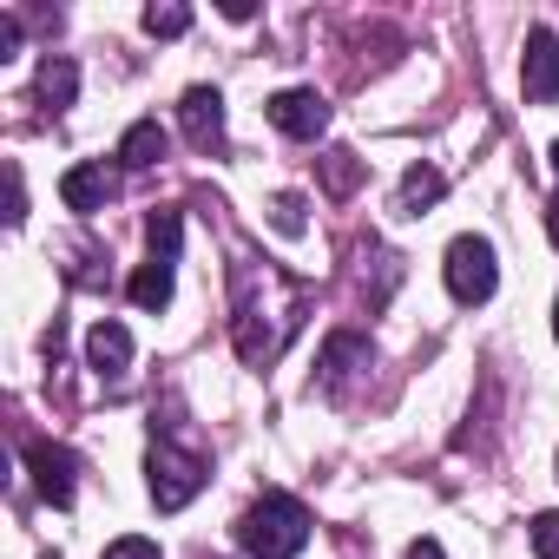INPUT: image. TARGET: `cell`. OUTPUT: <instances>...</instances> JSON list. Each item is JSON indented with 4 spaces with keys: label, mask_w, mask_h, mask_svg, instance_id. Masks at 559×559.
<instances>
[{
    "label": "cell",
    "mask_w": 559,
    "mask_h": 559,
    "mask_svg": "<svg viewBox=\"0 0 559 559\" xmlns=\"http://www.w3.org/2000/svg\"><path fill=\"white\" fill-rule=\"evenodd\" d=\"M304 317H310V290L290 270H276L270 257L230 263V343H237L243 369H270L304 330Z\"/></svg>",
    "instance_id": "1"
},
{
    "label": "cell",
    "mask_w": 559,
    "mask_h": 559,
    "mask_svg": "<svg viewBox=\"0 0 559 559\" xmlns=\"http://www.w3.org/2000/svg\"><path fill=\"white\" fill-rule=\"evenodd\" d=\"M237 546H243L250 559H297V552L310 546V513H304V500H297V493H263V500H250L243 520H237Z\"/></svg>",
    "instance_id": "2"
},
{
    "label": "cell",
    "mask_w": 559,
    "mask_h": 559,
    "mask_svg": "<svg viewBox=\"0 0 559 559\" xmlns=\"http://www.w3.org/2000/svg\"><path fill=\"white\" fill-rule=\"evenodd\" d=\"M204 480H211V461H204L198 448H171L165 435L152 441V454H145V487H152V507H158V513L191 507V500L204 493Z\"/></svg>",
    "instance_id": "3"
},
{
    "label": "cell",
    "mask_w": 559,
    "mask_h": 559,
    "mask_svg": "<svg viewBox=\"0 0 559 559\" xmlns=\"http://www.w3.org/2000/svg\"><path fill=\"white\" fill-rule=\"evenodd\" d=\"M441 276H448V297L454 304H487L493 297V284H500V263H493V243L487 237H454L448 243V263H441Z\"/></svg>",
    "instance_id": "4"
},
{
    "label": "cell",
    "mask_w": 559,
    "mask_h": 559,
    "mask_svg": "<svg viewBox=\"0 0 559 559\" xmlns=\"http://www.w3.org/2000/svg\"><path fill=\"white\" fill-rule=\"evenodd\" d=\"M27 467H34V487H40L47 507H73V493H80V461H73V448L34 441V448H27Z\"/></svg>",
    "instance_id": "5"
},
{
    "label": "cell",
    "mask_w": 559,
    "mask_h": 559,
    "mask_svg": "<svg viewBox=\"0 0 559 559\" xmlns=\"http://www.w3.org/2000/svg\"><path fill=\"white\" fill-rule=\"evenodd\" d=\"M520 93H526L533 106H552V99H559V34H552V27H533V34H526Z\"/></svg>",
    "instance_id": "6"
},
{
    "label": "cell",
    "mask_w": 559,
    "mask_h": 559,
    "mask_svg": "<svg viewBox=\"0 0 559 559\" xmlns=\"http://www.w3.org/2000/svg\"><path fill=\"white\" fill-rule=\"evenodd\" d=\"M270 126L284 132V139H323V126H330V99L310 93V86H290V93H276V99H270Z\"/></svg>",
    "instance_id": "7"
},
{
    "label": "cell",
    "mask_w": 559,
    "mask_h": 559,
    "mask_svg": "<svg viewBox=\"0 0 559 559\" xmlns=\"http://www.w3.org/2000/svg\"><path fill=\"white\" fill-rule=\"evenodd\" d=\"M178 126H185V139L198 152H217L224 145V99H217V86H191L185 106H178Z\"/></svg>",
    "instance_id": "8"
},
{
    "label": "cell",
    "mask_w": 559,
    "mask_h": 559,
    "mask_svg": "<svg viewBox=\"0 0 559 559\" xmlns=\"http://www.w3.org/2000/svg\"><path fill=\"white\" fill-rule=\"evenodd\" d=\"M60 198H67V211H80V217H86V211H106V198H112V171L86 158V165H73V171L60 178Z\"/></svg>",
    "instance_id": "9"
},
{
    "label": "cell",
    "mask_w": 559,
    "mask_h": 559,
    "mask_svg": "<svg viewBox=\"0 0 559 559\" xmlns=\"http://www.w3.org/2000/svg\"><path fill=\"white\" fill-rule=\"evenodd\" d=\"M86 362L99 369V376H126L132 369V330L126 323H93V336H86Z\"/></svg>",
    "instance_id": "10"
},
{
    "label": "cell",
    "mask_w": 559,
    "mask_h": 559,
    "mask_svg": "<svg viewBox=\"0 0 559 559\" xmlns=\"http://www.w3.org/2000/svg\"><path fill=\"white\" fill-rule=\"evenodd\" d=\"M349 369H369V343H362V336H349V330H336V336L323 343V389H330V395H343Z\"/></svg>",
    "instance_id": "11"
},
{
    "label": "cell",
    "mask_w": 559,
    "mask_h": 559,
    "mask_svg": "<svg viewBox=\"0 0 559 559\" xmlns=\"http://www.w3.org/2000/svg\"><path fill=\"white\" fill-rule=\"evenodd\" d=\"M34 93H40V106H47V112H67V106H73V93H80V67H73L67 53H47V60H40Z\"/></svg>",
    "instance_id": "12"
},
{
    "label": "cell",
    "mask_w": 559,
    "mask_h": 559,
    "mask_svg": "<svg viewBox=\"0 0 559 559\" xmlns=\"http://www.w3.org/2000/svg\"><path fill=\"white\" fill-rule=\"evenodd\" d=\"M165 145H171L165 126H158V119H139V126L119 139V165H126V171H152V165L165 158Z\"/></svg>",
    "instance_id": "13"
},
{
    "label": "cell",
    "mask_w": 559,
    "mask_h": 559,
    "mask_svg": "<svg viewBox=\"0 0 559 559\" xmlns=\"http://www.w3.org/2000/svg\"><path fill=\"white\" fill-rule=\"evenodd\" d=\"M126 297H132L139 310H165V304H171V263L145 257V263L132 270V284H126Z\"/></svg>",
    "instance_id": "14"
},
{
    "label": "cell",
    "mask_w": 559,
    "mask_h": 559,
    "mask_svg": "<svg viewBox=\"0 0 559 559\" xmlns=\"http://www.w3.org/2000/svg\"><path fill=\"white\" fill-rule=\"evenodd\" d=\"M441 191H448V178H441L435 165H408V178H402V191H395V211H402V217H421Z\"/></svg>",
    "instance_id": "15"
},
{
    "label": "cell",
    "mask_w": 559,
    "mask_h": 559,
    "mask_svg": "<svg viewBox=\"0 0 559 559\" xmlns=\"http://www.w3.org/2000/svg\"><path fill=\"white\" fill-rule=\"evenodd\" d=\"M145 243L158 263H178V211H152L145 217Z\"/></svg>",
    "instance_id": "16"
},
{
    "label": "cell",
    "mask_w": 559,
    "mask_h": 559,
    "mask_svg": "<svg viewBox=\"0 0 559 559\" xmlns=\"http://www.w3.org/2000/svg\"><path fill=\"white\" fill-rule=\"evenodd\" d=\"M191 27V8H178V0H165V8H145V34L152 40H178Z\"/></svg>",
    "instance_id": "17"
},
{
    "label": "cell",
    "mask_w": 559,
    "mask_h": 559,
    "mask_svg": "<svg viewBox=\"0 0 559 559\" xmlns=\"http://www.w3.org/2000/svg\"><path fill=\"white\" fill-rule=\"evenodd\" d=\"M270 224L284 230V237H304V224H310V217H304V198H297V191H284V198L270 204Z\"/></svg>",
    "instance_id": "18"
},
{
    "label": "cell",
    "mask_w": 559,
    "mask_h": 559,
    "mask_svg": "<svg viewBox=\"0 0 559 559\" xmlns=\"http://www.w3.org/2000/svg\"><path fill=\"white\" fill-rule=\"evenodd\" d=\"M323 171H330V191H349V185L362 178V165H356V152H330V158H323Z\"/></svg>",
    "instance_id": "19"
},
{
    "label": "cell",
    "mask_w": 559,
    "mask_h": 559,
    "mask_svg": "<svg viewBox=\"0 0 559 559\" xmlns=\"http://www.w3.org/2000/svg\"><path fill=\"white\" fill-rule=\"evenodd\" d=\"M533 552L539 559H559V513H539L533 520Z\"/></svg>",
    "instance_id": "20"
},
{
    "label": "cell",
    "mask_w": 559,
    "mask_h": 559,
    "mask_svg": "<svg viewBox=\"0 0 559 559\" xmlns=\"http://www.w3.org/2000/svg\"><path fill=\"white\" fill-rule=\"evenodd\" d=\"M106 559H158V546H152V539H139V533H126V539H112V546H106Z\"/></svg>",
    "instance_id": "21"
},
{
    "label": "cell",
    "mask_w": 559,
    "mask_h": 559,
    "mask_svg": "<svg viewBox=\"0 0 559 559\" xmlns=\"http://www.w3.org/2000/svg\"><path fill=\"white\" fill-rule=\"evenodd\" d=\"M14 53H21V21L0 14V60H14Z\"/></svg>",
    "instance_id": "22"
},
{
    "label": "cell",
    "mask_w": 559,
    "mask_h": 559,
    "mask_svg": "<svg viewBox=\"0 0 559 559\" xmlns=\"http://www.w3.org/2000/svg\"><path fill=\"white\" fill-rule=\"evenodd\" d=\"M402 559H448V552H441V546H435V539H415V546H408V552H402Z\"/></svg>",
    "instance_id": "23"
},
{
    "label": "cell",
    "mask_w": 559,
    "mask_h": 559,
    "mask_svg": "<svg viewBox=\"0 0 559 559\" xmlns=\"http://www.w3.org/2000/svg\"><path fill=\"white\" fill-rule=\"evenodd\" d=\"M546 237H552V250H559V191H552V204H546Z\"/></svg>",
    "instance_id": "24"
},
{
    "label": "cell",
    "mask_w": 559,
    "mask_h": 559,
    "mask_svg": "<svg viewBox=\"0 0 559 559\" xmlns=\"http://www.w3.org/2000/svg\"><path fill=\"white\" fill-rule=\"evenodd\" d=\"M552 336H559V310H552Z\"/></svg>",
    "instance_id": "25"
},
{
    "label": "cell",
    "mask_w": 559,
    "mask_h": 559,
    "mask_svg": "<svg viewBox=\"0 0 559 559\" xmlns=\"http://www.w3.org/2000/svg\"><path fill=\"white\" fill-rule=\"evenodd\" d=\"M552 165H559V145H552Z\"/></svg>",
    "instance_id": "26"
}]
</instances>
